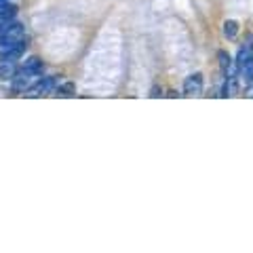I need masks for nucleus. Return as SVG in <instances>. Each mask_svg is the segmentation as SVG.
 Listing matches in <instances>:
<instances>
[{"label": "nucleus", "mask_w": 253, "mask_h": 253, "mask_svg": "<svg viewBox=\"0 0 253 253\" xmlns=\"http://www.w3.org/2000/svg\"><path fill=\"white\" fill-rule=\"evenodd\" d=\"M15 15H17V6L9 4V2H0V26H4V23L13 21Z\"/></svg>", "instance_id": "6"}, {"label": "nucleus", "mask_w": 253, "mask_h": 253, "mask_svg": "<svg viewBox=\"0 0 253 253\" xmlns=\"http://www.w3.org/2000/svg\"><path fill=\"white\" fill-rule=\"evenodd\" d=\"M161 93H163V91H161ZM161 93H158V86H154L152 93H150V97H158V95H161Z\"/></svg>", "instance_id": "12"}, {"label": "nucleus", "mask_w": 253, "mask_h": 253, "mask_svg": "<svg viewBox=\"0 0 253 253\" xmlns=\"http://www.w3.org/2000/svg\"><path fill=\"white\" fill-rule=\"evenodd\" d=\"M184 93L186 95H199L203 93V74H190L184 81Z\"/></svg>", "instance_id": "5"}, {"label": "nucleus", "mask_w": 253, "mask_h": 253, "mask_svg": "<svg viewBox=\"0 0 253 253\" xmlns=\"http://www.w3.org/2000/svg\"><path fill=\"white\" fill-rule=\"evenodd\" d=\"M26 36V32H23V26L19 21H9L4 23V26H0V49H4V46H9L11 42L19 41V38Z\"/></svg>", "instance_id": "2"}, {"label": "nucleus", "mask_w": 253, "mask_h": 253, "mask_svg": "<svg viewBox=\"0 0 253 253\" xmlns=\"http://www.w3.org/2000/svg\"><path fill=\"white\" fill-rule=\"evenodd\" d=\"M217 57H219V70H221V76L228 78V76H230V55H228L226 51H219V53H217Z\"/></svg>", "instance_id": "9"}, {"label": "nucleus", "mask_w": 253, "mask_h": 253, "mask_svg": "<svg viewBox=\"0 0 253 253\" xmlns=\"http://www.w3.org/2000/svg\"><path fill=\"white\" fill-rule=\"evenodd\" d=\"M17 68H15V61H4L0 59V78H13Z\"/></svg>", "instance_id": "8"}, {"label": "nucleus", "mask_w": 253, "mask_h": 253, "mask_svg": "<svg viewBox=\"0 0 253 253\" xmlns=\"http://www.w3.org/2000/svg\"><path fill=\"white\" fill-rule=\"evenodd\" d=\"M72 91H74L72 83H66L63 86H59V93H61V95H72Z\"/></svg>", "instance_id": "11"}, {"label": "nucleus", "mask_w": 253, "mask_h": 253, "mask_svg": "<svg viewBox=\"0 0 253 253\" xmlns=\"http://www.w3.org/2000/svg\"><path fill=\"white\" fill-rule=\"evenodd\" d=\"M57 76H44L41 83H36L34 86H32V93L34 95H46V93H53L55 89H57Z\"/></svg>", "instance_id": "4"}, {"label": "nucleus", "mask_w": 253, "mask_h": 253, "mask_svg": "<svg viewBox=\"0 0 253 253\" xmlns=\"http://www.w3.org/2000/svg\"><path fill=\"white\" fill-rule=\"evenodd\" d=\"M28 49V38L23 36L19 38V41H15L11 42L9 46H4V49H0V59H4V61H17L23 53H26Z\"/></svg>", "instance_id": "3"}, {"label": "nucleus", "mask_w": 253, "mask_h": 253, "mask_svg": "<svg viewBox=\"0 0 253 253\" xmlns=\"http://www.w3.org/2000/svg\"><path fill=\"white\" fill-rule=\"evenodd\" d=\"M236 34H239V23L236 21H226L224 23V36L226 38H236Z\"/></svg>", "instance_id": "10"}, {"label": "nucleus", "mask_w": 253, "mask_h": 253, "mask_svg": "<svg viewBox=\"0 0 253 253\" xmlns=\"http://www.w3.org/2000/svg\"><path fill=\"white\" fill-rule=\"evenodd\" d=\"M236 78L247 89L253 84V34L247 36V42L241 46L239 55H236Z\"/></svg>", "instance_id": "1"}, {"label": "nucleus", "mask_w": 253, "mask_h": 253, "mask_svg": "<svg viewBox=\"0 0 253 253\" xmlns=\"http://www.w3.org/2000/svg\"><path fill=\"white\" fill-rule=\"evenodd\" d=\"M0 2H9V0H0Z\"/></svg>", "instance_id": "13"}, {"label": "nucleus", "mask_w": 253, "mask_h": 253, "mask_svg": "<svg viewBox=\"0 0 253 253\" xmlns=\"http://www.w3.org/2000/svg\"><path fill=\"white\" fill-rule=\"evenodd\" d=\"M23 72H28V74H34V76H41L42 74V61L38 59V57H30L26 59V63L21 66Z\"/></svg>", "instance_id": "7"}]
</instances>
